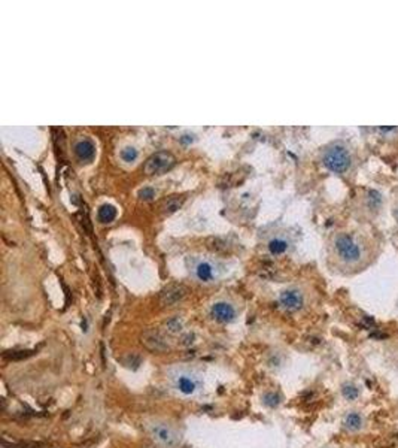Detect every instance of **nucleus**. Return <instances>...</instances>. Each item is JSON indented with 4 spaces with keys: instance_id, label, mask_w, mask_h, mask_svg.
<instances>
[{
    "instance_id": "f257e3e1",
    "label": "nucleus",
    "mask_w": 398,
    "mask_h": 448,
    "mask_svg": "<svg viewBox=\"0 0 398 448\" xmlns=\"http://www.w3.org/2000/svg\"><path fill=\"white\" fill-rule=\"evenodd\" d=\"M167 380L172 389L184 398H197L204 390L203 375L190 366H173L167 371Z\"/></svg>"
},
{
    "instance_id": "f03ea898",
    "label": "nucleus",
    "mask_w": 398,
    "mask_h": 448,
    "mask_svg": "<svg viewBox=\"0 0 398 448\" xmlns=\"http://www.w3.org/2000/svg\"><path fill=\"white\" fill-rule=\"evenodd\" d=\"M334 252L346 266H358L367 254V245L362 238L353 233H339L334 238Z\"/></svg>"
},
{
    "instance_id": "7ed1b4c3",
    "label": "nucleus",
    "mask_w": 398,
    "mask_h": 448,
    "mask_svg": "<svg viewBox=\"0 0 398 448\" xmlns=\"http://www.w3.org/2000/svg\"><path fill=\"white\" fill-rule=\"evenodd\" d=\"M145 430L154 445L158 448H178L182 442L181 432L170 423L163 420H150L145 423Z\"/></svg>"
},
{
    "instance_id": "20e7f679",
    "label": "nucleus",
    "mask_w": 398,
    "mask_h": 448,
    "mask_svg": "<svg viewBox=\"0 0 398 448\" xmlns=\"http://www.w3.org/2000/svg\"><path fill=\"white\" fill-rule=\"evenodd\" d=\"M352 149L343 141H334L322 152L324 166L333 173H345L352 166Z\"/></svg>"
},
{
    "instance_id": "39448f33",
    "label": "nucleus",
    "mask_w": 398,
    "mask_h": 448,
    "mask_svg": "<svg viewBox=\"0 0 398 448\" xmlns=\"http://www.w3.org/2000/svg\"><path fill=\"white\" fill-rule=\"evenodd\" d=\"M176 164V157L169 151H158L150 155L144 164V173L148 176L163 175Z\"/></svg>"
},
{
    "instance_id": "423d86ee",
    "label": "nucleus",
    "mask_w": 398,
    "mask_h": 448,
    "mask_svg": "<svg viewBox=\"0 0 398 448\" xmlns=\"http://www.w3.org/2000/svg\"><path fill=\"white\" fill-rule=\"evenodd\" d=\"M141 344L144 345V348L148 349L150 352L154 354H163L170 351V344L167 342V339L164 338V335L155 329H148L145 332H142L141 335Z\"/></svg>"
},
{
    "instance_id": "0eeeda50",
    "label": "nucleus",
    "mask_w": 398,
    "mask_h": 448,
    "mask_svg": "<svg viewBox=\"0 0 398 448\" xmlns=\"http://www.w3.org/2000/svg\"><path fill=\"white\" fill-rule=\"evenodd\" d=\"M188 295V289L182 284H172L161 290L160 305L161 306H175L182 302Z\"/></svg>"
},
{
    "instance_id": "6e6552de",
    "label": "nucleus",
    "mask_w": 398,
    "mask_h": 448,
    "mask_svg": "<svg viewBox=\"0 0 398 448\" xmlns=\"http://www.w3.org/2000/svg\"><path fill=\"white\" fill-rule=\"evenodd\" d=\"M279 305L288 312H296L303 308L304 296L297 289H287L279 295Z\"/></svg>"
},
{
    "instance_id": "1a4fd4ad",
    "label": "nucleus",
    "mask_w": 398,
    "mask_h": 448,
    "mask_svg": "<svg viewBox=\"0 0 398 448\" xmlns=\"http://www.w3.org/2000/svg\"><path fill=\"white\" fill-rule=\"evenodd\" d=\"M210 314H212V317L216 321L224 323V324L234 321L236 320V315H237L236 308L231 303H228V302H216V303H213L212 308H210Z\"/></svg>"
},
{
    "instance_id": "9d476101",
    "label": "nucleus",
    "mask_w": 398,
    "mask_h": 448,
    "mask_svg": "<svg viewBox=\"0 0 398 448\" xmlns=\"http://www.w3.org/2000/svg\"><path fill=\"white\" fill-rule=\"evenodd\" d=\"M73 152L81 161H91L96 155V147L90 139H79L73 145Z\"/></svg>"
},
{
    "instance_id": "9b49d317",
    "label": "nucleus",
    "mask_w": 398,
    "mask_h": 448,
    "mask_svg": "<svg viewBox=\"0 0 398 448\" xmlns=\"http://www.w3.org/2000/svg\"><path fill=\"white\" fill-rule=\"evenodd\" d=\"M383 203V196L377 190H368L367 195L364 196V208L370 214V217H374Z\"/></svg>"
},
{
    "instance_id": "f8f14e48",
    "label": "nucleus",
    "mask_w": 398,
    "mask_h": 448,
    "mask_svg": "<svg viewBox=\"0 0 398 448\" xmlns=\"http://www.w3.org/2000/svg\"><path fill=\"white\" fill-rule=\"evenodd\" d=\"M364 426V417L359 412H349L343 418V427L348 432H359Z\"/></svg>"
},
{
    "instance_id": "ddd939ff",
    "label": "nucleus",
    "mask_w": 398,
    "mask_h": 448,
    "mask_svg": "<svg viewBox=\"0 0 398 448\" xmlns=\"http://www.w3.org/2000/svg\"><path fill=\"white\" fill-rule=\"evenodd\" d=\"M196 277L201 283H209L215 278V267L209 261H200L196 267Z\"/></svg>"
},
{
    "instance_id": "4468645a",
    "label": "nucleus",
    "mask_w": 398,
    "mask_h": 448,
    "mask_svg": "<svg viewBox=\"0 0 398 448\" xmlns=\"http://www.w3.org/2000/svg\"><path fill=\"white\" fill-rule=\"evenodd\" d=\"M97 217H99L100 223L103 224H109L115 220L116 217V208L113 205H109V203H104L99 208V212H97Z\"/></svg>"
},
{
    "instance_id": "2eb2a0df",
    "label": "nucleus",
    "mask_w": 398,
    "mask_h": 448,
    "mask_svg": "<svg viewBox=\"0 0 398 448\" xmlns=\"http://www.w3.org/2000/svg\"><path fill=\"white\" fill-rule=\"evenodd\" d=\"M184 200L185 199H184L182 196H172V198H169V199L163 203V206H161V209H163V214H167V215H170V214L176 212V211H178V209L182 206Z\"/></svg>"
},
{
    "instance_id": "dca6fc26",
    "label": "nucleus",
    "mask_w": 398,
    "mask_h": 448,
    "mask_svg": "<svg viewBox=\"0 0 398 448\" xmlns=\"http://www.w3.org/2000/svg\"><path fill=\"white\" fill-rule=\"evenodd\" d=\"M288 249V242L281 238H275L269 242V251L273 255H281Z\"/></svg>"
},
{
    "instance_id": "f3484780",
    "label": "nucleus",
    "mask_w": 398,
    "mask_h": 448,
    "mask_svg": "<svg viewBox=\"0 0 398 448\" xmlns=\"http://www.w3.org/2000/svg\"><path fill=\"white\" fill-rule=\"evenodd\" d=\"M342 395L343 398L349 400V402H353L356 399L359 398V389L353 384V383H345L342 386Z\"/></svg>"
},
{
    "instance_id": "a211bd4d",
    "label": "nucleus",
    "mask_w": 398,
    "mask_h": 448,
    "mask_svg": "<svg viewBox=\"0 0 398 448\" xmlns=\"http://www.w3.org/2000/svg\"><path fill=\"white\" fill-rule=\"evenodd\" d=\"M35 351H29V349H21V351H6L3 352V360H11V362H17V360H24L30 355H33Z\"/></svg>"
},
{
    "instance_id": "6ab92c4d",
    "label": "nucleus",
    "mask_w": 398,
    "mask_h": 448,
    "mask_svg": "<svg viewBox=\"0 0 398 448\" xmlns=\"http://www.w3.org/2000/svg\"><path fill=\"white\" fill-rule=\"evenodd\" d=\"M164 327H166V330H167L169 333L176 335V333H181V332H182V329H184V321H182L179 317H173V318H170V320L166 321Z\"/></svg>"
},
{
    "instance_id": "aec40b11",
    "label": "nucleus",
    "mask_w": 398,
    "mask_h": 448,
    "mask_svg": "<svg viewBox=\"0 0 398 448\" xmlns=\"http://www.w3.org/2000/svg\"><path fill=\"white\" fill-rule=\"evenodd\" d=\"M281 402H282V399L281 396L278 395V393H275V392H267V393H264V396H262V403L266 405V406H269V408H278L279 405H281Z\"/></svg>"
},
{
    "instance_id": "412c9836",
    "label": "nucleus",
    "mask_w": 398,
    "mask_h": 448,
    "mask_svg": "<svg viewBox=\"0 0 398 448\" xmlns=\"http://www.w3.org/2000/svg\"><path fill=\"white\" fill-rule=\"evenodd\" d=\"M121 158L124 160V161H127V163H130V161H135L136 158H138V149L133 148V147H125L124 149H121Z\"/></svg>"
},
{
    "instance_id": "4be33fe9",
    "label": "nucleus",
    "mask_w": 398,
    "mask_h": 448,
    "mask_svg": "<svg viewBox=\"0 0 398 448\" xmlns=\"http://www.w3.org/2000/svg\"><path fill=\"white\" fill-rule=\"evenodd\" d=\"M154 196H155V192L150 189V187H145V189H142L141 192H139V198L144 200H151L154 199Z\"/></svg>"
},
{
    "instance_id": "5701e85b",
    "label": "nucleus",
    "mask_w": 398,
    "mask_h": 448,
    "mask_svg": "<svg viewBox=\"0 0 398 448\" xmlns=\"http://www.w3.org/2000/svg\"><path fill=\"white\" fill-rule=\"evenodd\" d=\"M193 339H194V335L193 333H188L187 336H182L181 338V344L182 345H191L193 344Z\"/></svg>"
},
{
    "instance_id": "b1692460",
    "label": "nucleus",
    "mask_w": 398,
    "mask_h": 448,
    "mask_svg": "<svg viewBox=\"0 0 398 448\" xmlns=\"http://www.w3.org/2000/svg\"><path fill=\"white\" fill-rule=\"evenodd\" d=\"M395 218L398 220V205H397V208H395Z\"/></svg>"
},
{
    "instance_id": "393cba45",
    "label": "nucleus",
    "mask_w": 398,
    "mask_h": 448,
    "mask_svg": "<svg viewBox=\"0 0 398 448\" xmlns=\"http://www.w3.org/2000/svg\"><path fill=\"white\" fill-rule=\"evenodd\" d=\"M397 306H398V303H397Z\"/></svg>"
}]
</instances>
